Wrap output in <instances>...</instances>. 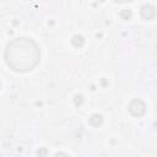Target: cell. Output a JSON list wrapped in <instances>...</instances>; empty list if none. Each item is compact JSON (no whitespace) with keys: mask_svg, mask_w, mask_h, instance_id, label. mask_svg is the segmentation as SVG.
<instances>
[{"mask_svg":"<svg viewBox=\"0 0 157 157\" xmlns=\"http://www.w3.org/2000/svg\"><path fill=\"white\" fill-rule=\"evenodd\" d=\"M53 157H69V155L65 153V152H56Z\"/></svg>","mask_w":157,"mask_h":157,"instance_id":"obj_6","label":"cell"},{"mask_svg":"<svg viewBox=\"0 0 157 157\" xmlns=\"http://www.w3.org/2000/svg\"><path fill=\"white\" fill-rule=\"evenodd\" d=\"M102 123H103V118H102L101 114H93V115L90 118V124L93 125V126H96V128L101 126Z\"/></svg>","mask_w":157,"mask_h":157,"instance_id":"obj_4","label":"cell"},{"mask_svg":"<svg viewBox=\"0 0 157 157\" xmlns=\"http://www.w3.org/2000/svg\"><path fill=\"white\" fill-rule=\"evenodd\" d=\"M4 60L15 72L23 74L32 71L40 61L39 45L29 37L15 38L5 47Z\"/></svg>","mask_w":157,"mask_h":157,"instance_id":"obj_1","label":"cell"},{"mask_svg":"<svg viewBox=\"0 0 157 157\" xmlns=\"http://www.w3.org/2000/svg\"><path fill=\"white\" fill-rule=\"evenodd\" d=\"M71 42H72V44L75 45V47H82L83 45V43H85V39H83V37L82 36H78V34H75L74 37H72V39H71Z\"/></svg>","mask_w":157,"mask_h":157,"instance_id":"obj_5","label":"cell"},{"mask_svg":"<svg viewBox=\"0 0 157 157\" xmlns=\"http://www.w3.org/2000/svg\"><path fill=\"white\" fill-rule=\"evenodd\" d=\"M128 110L132 117H142L146 113V103L141 98H134L129 103Z\"/></svg>","mask_w":157,"mask_h":157,"instance_id":"obj_2","label":"cell"},{"mask_svg":"<svg viewBox=\"0 0 157 157\" xmlns=\"http://www.w3.org/2000/svg\"><path fill=\"white\" fill-rule=\"evenodd\" d=\"M140 13H141V17L146 21H150L152 20L155 16H156V9L155 6H152L151 4H145L141 6V10H140Z\"/></svg>","mask_w":157,"mask_h":157,"instance_id":"obj_3","label":"cell"}]
</instances>
